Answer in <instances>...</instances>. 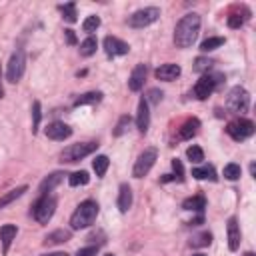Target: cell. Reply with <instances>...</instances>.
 <instances>
[{
	"mask_svg": "<svg viewBox=\"0 0 256 256\" xmlns=\"http://www.w3.org/2000/svg\"><path fill=\"white\" fill-rule=\"evenodd\" d=\"M198 32H200V16L190 12V14L182 16L180 22L176 24V28H174V44L178 48H188L198 38Z\"/></svg>",
	"mask_w": 256,
	"mask_h": 256,
	"instance_id": "1",
	"label": "cell"
},
{
	"mask_svg": "<svg viewBox=\"0 0 256 256\" xmlns=\"http://www.w3.org/2000/svg\"><path fill=\"white\" fill-rule=\"evenodd\" d=\"M98 216V202L94 200H84L76 210L74 214L70 216V228L72 230H82V228H88L94 224Z\"/></svg>",
	"mask_w": 256,
	"mask_h": 256,
	"instance_id": "2",
	"label": "cell"
},
{
	"mask_svg": "<svg viewBox=\"0 0 256 256\" xmlns=\"http://www.w3.org/2000/svg\"><path fill=\"white\" fill-rule=\"evenodd\" d=\"M54 210H56V198L48 196V194H42L32 206V216L36 218V222L48 224V220L54 216Z\"/></svg>",
	"mask_w": 256,
	"mask_h": 256,
	"instance_id": "3",
	"label": "cell"
},
{
	"mask_svg": "<svg viewBox=\"0 0 256 256\" xmlns=\"http://www.w3.org/2000/svg\"><path fill=\"white\" fill-rule=\"evenodd\" d=\"M96 148H98L96 142H78V144H70L68 148L62 150L60 160H62V162H78V160H82L84 156L92 154Z\"/></svg>",
	"mask_w": 256,
	"mask_h": 256,
	"instance_id": "4",
	"label": "cell"
},
{
	"mask_svg": "<svg viewBox=\"0 0 256 256\" xmlns=\"http://www.w3.org/2000/svg\"><path fill=\"white\" fill-rule=\"evenodd\" d=\"M226 106H228V110H232V112L244 114V112L248 110V106H250V96H248V92H246L242 86H234V88L228 92Z\"/></svg>",
	"mask_w": 256,
	"mask_h": 256,
	"instance_id": "5",
	"label": "cell"
},
{
	"mask_svg": "<svg viewBox=\"0 0 256 256\" xmlns=\"http://www.w3.org/2000/svg\"><path fill=\"white\" fill-rule=\"evenodd\" d=\"M156 158H158L156 148H144V152H140V156H138L136 162H134L132 176H134V178H144V176L150 172V168L154 166Z\"/></svg>",
	"mask_w": 256,
	"mask_h": 256,
	"instance_id": "6",
	"label": "cell"
},
{
	"mask_svg": "<svg viewBox=\"0 0 256 256\" xmlns=\"http://www.w3.org/2000/svg\"><path fill=\"white\" fill-rule=\"evenodd\" d=\"M24 70H26V54H24L22 48H18V50L10 56V60H8V68H6V78H8V82H18V80L22 78Z\"/></svg>",
	"mask_w": 256,
	"mask_h": 256,
	"instance_id": "7",
	"label": "cell"
},
{
	"mask_svg": "<svg viewBox=\"0 0 256 256\" xmlns=\"http://www.w3.org/2000/svg\"><path fill=\"white\" fill-rule=\"evenodd\" d=\"M226 132H228V136H230L232 140L242 142V140H246V138H250V136L254 134V124H252L250 120H246V118H238V120L228 122Z\"/></svg>",
	"mask_w": 256,
	"mask_h": 256,
	"instance_id": "8",
	"label": "cell"
},
{
	"mask_svg": "<svg viewBox=\"0 0 256 256\" xmlns=\"http://www.w3.org/2000/svg\"><path fill=\"white\" fill-rule=\"evenodd\" d=\"M160 16V10L156 6H148V8H140L136 10L130 18H128V24L132 28H144V26H150L152 22H156Z\"/></svg>",
	"mask_w": 256,
	"mask_h": 256,
	"instance_id": "9",
	"label": "cell"
},
{
	"mask_svg": "<svg viewBox=\"0 0 256 256\" xmlns=\"http://www.w3.org/2000/svg\"><path fill=\"white\" fill-rule=\"evenodd\" d=\"M220 74H216V76H212V74H204L198 82H196V86H194V96L198 98V100H206L212 92H214V88H216V84L220 82Z\"/></svg>",
	"mask_w": 256,
	"mask_h": 256,
	"instance_id": "10",
	"label": "cell"
},
{
	"mask_svg": "<svg viewBox=\"0 0 256 256\" xmlns=\"http://www.w3.org/2000/svg\"><path fill=\"white\" fill-rule=\"evenodd\" d=\"M104 50L108 56H124L130 52V46L116 36H106L104 38Z\"/></svg>",
	"mask_w": 256,
	"mask_h": 256,
	"instance_id": "11",
	"label": "cell"
},
{
	"mask_svg": "<svg viewBox=\"0 0 256 256\" xmlns=\"http://www.w3.org/2000/svg\"><path fill=\"white\" fill-rule=\"evenodd\" d=\"M46 136L50 140H66L72 136V128L64 122H50L46 126Z\"/></svg>",
	"mask_w": 256,
	"mask_h": 256,
	"instance_id": "12",
	"label": "cell"
},
{
	"mask_svg": "<svg viewBox=\"0 0 256 256\" xmlns=\"http://www.w3.org/2000/svg\"><path fill=\"white\" fill-rule=\"evenodd\" d=\"M150 126V110H148V102L142 98L138 102V110H136V128L140 134H146Z\"/></svg>",
	"mask_w": 256,
	"mask_h": 256,
	"instance_id": "13",
	"label": "cell"
},
{
	"mask_svg": "<svg viewBox=\"0 0 256 256\" xmlns=\"http://www.w3.org/2000/svg\"><path fill=\"white\" fill-rule=\"evenodd\" d=\"M146 74H148V66H146V64H138V66L132 70L130 78H128V88H130L132 92L142 90L144 80H146Z\"/></svg>",
	"mask_w": 256,
	"mask_h": 256,
	"instance_id": "14",
	"label": "cell"
},
{
	"mask_svg": "<svg viewBox=\"0 0 256 256\" xmlns=\"http://www.w3.org/2000/svg\"><path fill=\"white\" fill-rule=\"evenodd\" d=\"M226 232H228V248L232 252H236L240 248V226L236 218H230L226 224Z\"/></svg>",
	"mask_w": 256,
	"mask_h": 256,
	"instance_id": "15",
	"label": "cell"
},
{
	"mask_svg": "<svg viewBox=\"0 0 256 256\" xmlns=\"http://www.w3.org/2000/svg\"><path fill=\"white\" fill-rule=\"evenodd\" d=\"M180 72H182V68H180L178 64L168 62V64H162V66L156 70V78H158V80H164V82H172V80H176V78L180 76Z\"/></svg>",
	"mask_w": 256,
	"mask_h": 256,
	"instance_id": "16",
	"label": "cell"
},
{
	"mask_svg": "<svg viewBox=\"0 0 256 256\" xmlns=\"http://www.w3.org/2000/svg\"><path fill=\"white\" fill-rule=\"evenodd\" d=\"M118 210L122 214L128 212V208L132 206V188L128 184H120V192H118Z\"/></svg>",
	"mask_w": 256,
	"mask_h": 256,
	"instance_id": "17",
	"label": "cell"
},
{
	"mask_svg": "<svg viewBox=\"0 0 256 256\" xmlns=\"http://www.w3.org/2000/svg\"><path fill=\"white\" fill-rule=\"evenodd\" d=\"M16 232H18V228H16L14 224H4V226L0 228V242H2V252H4V254L10 250V244H12V240L16 238Z\"/></svg>",
	"mask_w": 256,
	"mask_h": 256,
	"instance_id": "18",
	"label": "cell"
},
{
	"mask_svg": "<svg viewBox=\"0 0 256 256\" xmlns=\"http://www.w3.org/2000/svg\"><path fill=\"white\" fill-rule=\"evenodd\" d=\"M64 172H52L50 176H46L42 182H40V194H48V192H52L62 180H64Z\"/></svg>",
	"mask_w": 256,
	"mask_h": 256,
	"instance_id": "19",
	"label": "cell"
},
{
	"mask_svg": "<svg viewBox=\"0 0 256 256\" xmlns=\"http://www.w3.org/2000/svg\"><path fill=\"white\" fill-rule=\"evenodd\" d=\"M70 236H72L70 230H62V228H60V230H54V232H50V234L44 238V246H56V244L68 242Z\"/></svg>",
	"mask_w": 256,
	"mask_h": 256,
	"instance_id": "20",
	"label": "cell"
},
{
	"mask_svg": "<svg viewBox=\"0 0 256 256\" xmlns=\"http://www.w3.org/2000/svg\"><path fill=\"white\" fill-rule=\"evenodd\" d=\"M198 128H200V120H198V118H190V120H186V122L180 126L178 136H180L182 140H188V138H192V136L198 132Z\"/></svg>",
	"mask_w": 256,
	"mask_h": 256,
	"instance_id": "21",
	"label": "cell"
},
{
	"mask_svg": "<svg viewBox=\"0 0 256 256\" xmlns=\"http://www.w3.org/2000/svg\"><path fill=\"white\" fill-rule=\"evenodd\" d=\"M192 176L196 178V180H216V170H214V166H210V164H204V166H200V168H192Z\"/></svg>",
	"mask_w": 256,
	"mask_h": 256,
	"instance_id": "22",
	"label": "cell"
},
{
	"mask_svg": "<svg viewBox=\"0 0 256 256\" xmlns=\"http://www.w3.org/2000/svg\"><path fill=\"white\" fill-rule=\"evenodd\" d=\"M182 208L184 210H192V212H200L206 208V198L204 196H192V198H186L182 202Z\"/></svg>",
	"mask_w": 256,
	"mask_h": 256,
	"instance_id": "23",
	"label": "cell"
},
{
	"mask_svg": "<svg viewBox=\"0 0 256 256\" xmlns=\"http://www.w3.org/2000/svg\"><path fill=\"white\" fill-rule=\"evenodd\" d=\"M26 190H28L26 186H18V188H14V190H8L6 194H2V196H0V208L8 206V204H10V202H14L16 198H20V196H22Z\"/></svg>",
	"mask_w": 256,
	"mask_h": 256,
	"instance_id": "24",
	"label": "cell"
},
{
	"mask_svg": "<svg viewBox=\"0 0 256 256\" xmlns=\"http://www.w3.org/2000/svg\"><path fill=\"white\" fill-rule=\"evenodd\" d=\"M102 100V92H86V94H80L76 100H74V106H84V104H96Z\"/></svg>",
	"mask_w": 256,
	"mask_h": 256,
	"instance_id": "25",
	"label": "cell"
},
{
	"mask_svg": "<svg viewBox=\"0 0 256 256\" xmlns=\"http://www.w3.org/2000/svg\"><path fill=\"white\" fill-rule=\"evenodd\" d=\"M108 166H110V160H108V156H104V154L96 156V158H94V162H92V168H94L96 176H100V178H102V176L106 174Z\"/></svg>",
	"mask_w": 256,
	"mask_h": 256,
	"instance_id": "26",
	"label": "cell"
},
{
	"mask_svg": "<svg viewBox=\"0 0 256 256\" xmlns=\"http://www.w3.org/2000/svg\"><path fill=\"white\" fill-rule=\"evenodd\" d=\"M224 42H226V40H224L222 36H210V38H206V40L200 44V50H202V52H212V50L220 48Z\"/></svg>",
	"mask_w": 256,
	"mask_h": 256,
	"instance_id": "27",
	"label": "cell"
},
{
	"mask_svg": "<svg viewBox=\"0 0 256 256\" xmlns=\"http://www.w3.org/2000/svg\"><path fill=\"white\" fill-rule=\"evenodd\" d=\"M88 182H90V176H88L86 170H78V172H72V174L68 176V184H70V186H84V184H88Z\"/></svg>",
	"mask_w": 256,
	"mask_h": 256,
	"instance_id": "28",
	"label": "cell"
},
{
	"mask_svg": "<svg viewBox=\"0 0 256 256\" xmlns=\"http://www.w3.org/2000/svg\"><path fill=\"white\" fill-rule=\"evenodd\" d=\"M96 48H98V42H96V38H92V36H88L82 44H80V54L82 56H92V54H96Z\"/></svg>",
	"mask_w": 256,
	"mask_h": 256,
	"instance_id": "29",
	"label": "cell"
},
{
	"mask_svg": "<svg viewBox=\"0 0 256 256\" xmlns=\"http://www.w3.org/2000/svg\"><path fill=\"white\" fill-rule=\"evenodd\" d=\"M240 174H242V168H240L238 164L230 162V164L224 166V178H228V180H238Z\"/></svg>",
	"mask_w": 256,
	"mask_h": 256,
	"instance_id": "30",
	"label": "cell"
},
{
	"mask_svg": "<svg viewBox=\"0 0 256 256\" xmlns=\"http://www.w3.org/2000/svg\"><path fill=\"white\" fill-rule=\"evenodd\" d=\"M212 242V234L210 232H202V234H196L192 240H190V244L194 246V248H202V246H208Z\"/></svg>",
	"mask_w": 256,
	"mask_h": 256,
	"instance_id": "31",
	"label": "cell"
},
{
	"mask_svg": "<svg viewBox=\"0 0 256 256\" xmlns=\"http://www.w3.org/2000/svg\"><path fill=\"white\" fill-rule=\"evenodd\" d=\"M60 10H62L66 22H76V4L74 2H68V4L60 6Z\"/></svg>",
	"mask_w": 256,
	"mask_h": 256,
	"instance_id": "32",
	"label": "cell"
},
{
	"mask_svg": "<svg viewBox=\"0 0 256 256\" xmlns=\"http://www.w3.org/2000/svg\"><path fill=\"white\" fill-rule=\"evenodd\" d=\"M130 122H132V118L128 116V114H124V116H120V120H118V124H116V128H114V136H122L126 130H128V126H130Z\"/></svg>",
	"mask_w": 256,
	"mask_h": 256,
	"instance_id": "33",
	"label": "cell"
},
{
	"mask_svg": "<svg viewBox=\"0 0 256 256\" xmlns=\"http://www.w3.org/2000/svg\"><path fill=\"white\" fill-rule=\"evenodd\" d=\"M186 156H188V160H192V162H196V164L204 160V152H202V148H200V146H194V144L186 150Z\"/></svg>",
	"mask_w": 256,
	"mask_h": 256,
	"instance_id": "34",
	"label": "cell"
},
{
	"mask_svg": "<svg viewBox=\"0 0 256 256\" xmlns=\"http://www.w3.org/2000/svg\"><path fill=\"white\" fill-rule=\"evenodd\" d=\"M32 118H34V122H32V134H36L38 132V124H40V118H42V114H40V102L38 100L32 102Z\"/></svg>",
	"mask_w": 256,
	"mask_h": 256,
	"instance_id": "35",
	"label": "cell"
},
{
	"mask_svg": "<svg viewBox=\"0 0 256 256\" xmlns=\"http://www.w3.org/2000/svg\"><path fill=\"white\" fill-rule=\"evenodd\" d=\"M98 26H100V18H98V16H88V18L82 22V30H84V32H96Z\"/></svg>",
	"mask_w": 256,
	"mask_h": 256,
	"instance_id": "36",
	"label": "cell"
},
{
	"mask_svg": "<svg viewBox=\"0 0 256 256\" xmlns=\"http://www.w3.org/2000/svg\"><path fill=\"white\" fill-rule=\"evenodd\" d=\"M212 60H208V58H204V56H200V58H196L194 60V70L196 72H206V70H210L212 68Z\"/></svg>",
	"mask_w": 256,
	"mask_h": 256,
	"instance_id": "37",
	"label": "cell"
},
{
	"mask_svg": "<svg viewBox=\"0 0 256 256\" xmlns=\"http://www.w3.org/2000/svg\"><path fill=\"white\" fill-rule=\"evenodd\" d=\"M244 22H246V16H240V14H230L228 16V26L230 28H240Z\"/></svg>",
	"mask_w": 256,
	"mask_h": 256,
	"instance_id": "38",
	"label": "cell"
},
{
	"mask_svg": "<svg viewBox=\"0 0 256 256\" xmlns=\"http://www.w3.org/2000/svg\"><path fill=\"white\" fill-rule=\"evenodd\" d=\"M98 254V246H84L76 252V256H96Z\"/></svg>",
	"mask_w": 256,
	"mask_h": 256,
	"instance_id": "39",
	"label": "cell"
},
{
	"mask_svg": "<svg viewBox=\"0 0 256 256\" xmlns=\"http://www.w3.org/2000/svg\"><path fill=\"white\" fill-rule=\"evenodd\" d=\"M172 168H174V172H176V178L182 180V176H184V166H182V162H180L178 158H172Z\"/></svg>",
	"mask_w": 256,
	"mask_h": 256,
	"instance_id": "40",
	"label": "cell"
},
{
	"mask_svg": "<svg viewBox=\"0 0 256 256\" xmlns=\"http://www.w3.org/2000/svg\"><path fill=\"white\" fill-rule=\"evenodd\" d=\"M144 100H146V102H154V104H156V102H160V100H162V92H160V90H150V92H148V96H146Z\"/></svg>",
	"mask_w": 256,
	"mask_h": 256,
	"instance_id": "41",
	"label": "cell"
},
{
	"mask_svg": "<svg viewBox=\"0 0 256 256\" xmlns=\"http://www.w3.org/2000/svg\"><path fill=\"white\" fill-rule=\"evenodd\" d=\"M64 34H66L68 44H76V34H74V30H64Z\"/></svg>",
	"mask_w": 256,
	"mask_h": 256,
	"instance_id": "42",
	"label": "cell"
},
{
	"mask_svg": "<svg viewBox=\"0 0 256 256\" xmlns=\"http://www.w3.org/2000/svg\"><path fill=\"white\" fill-rule=\"evenodd\" d=\"M42 256H68L66 252H50V254H42Z\"/></svg>",
	"mask_w": 256,
	"mask_h": 256,
	"instance_id": "43",
	"label": "cell"
},
{
	"mask_svg": "<svg viewBox=\"0 0 256 256\" xmlns=\"http://www.w3.org/2000/svg\"><path fill=\"white\" fill-rule=\"evenodd\" d=\"M250 174H252V176H254V174H256V166H254V162H252V164H250Z\"/></svg>",
	"mask_w": 256,
	"mask_h": 256,
	"instance_id": "44",
	"label": "cell"
},
{
	"mask_svg": "<svg viewBox=\"0 0 256 256\" xmlns=\"http://www.w3.org/2000/svg\"><path fill=\"white\" fill-rule=\"evenodd\" d=\"M244 256H256V254H254V252H246Z\"/></svg>",
	"mask_w": 256,
	"mask_h": 256,
	"instance_id": "45",
	"label": "cell"
},
{
	"mask_svg": "<svg viewBox=\"0 0 256 256\" xmlns=\"http://www.w3.org/2000/svg\"><path fill=\"white\" fill-rule=\"evenodd\" d=\"M2 94H4V90H2V84H0V98H2Z\"/></svg>",
	"mask_w": 256,
	"mask_h": 256,
	"instance_id": "46",
	"label": "cell"
},
{
	"mask_svg": "<svg viewBox=\"0 0 256 256\" xmlns=\"http://www.w3.org/2000/svg\"><path fill=\"white\" fill-rule=\"evenodd\" d=\"M192 256H206V254H202V252H198V254H192Z\"/></svg>",
	"mask_w": 256,
	"mask_h": 256,
	"instance_id": "47",
	"label": "cell"
},
{
	"mask_svg": "<svg viewBox=\"0 0 256 256\" xmlns=\"http://www.w3.org/2000/svg\"><path fill=\"white\" fill-rule=\"evenodd\" d=\"M104 256H114V254H104Z\"/></svg>",
	"mask_w": 256,
	"mask_h": 256,
	"instance_id": "48",
	"label": "cell"
}]
</instances>
